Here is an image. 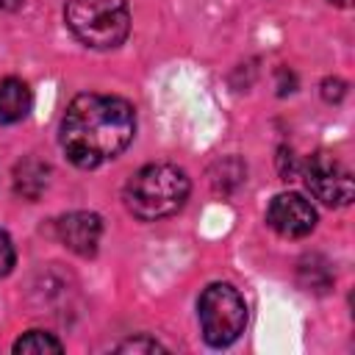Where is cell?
I'll use <instances>...</instances> for the list:
<instances>
[{"instance_id": "8fae6325", "label": "cell", "mask_w": 355, "mask_h": 355, "mask_svg": "<svg viewBox=\"0 0 355 355\" xmlns=\"http://www.w3.org/2000/svg\"><path fill=\"white\" fill-rule=\"evenodd\" d=\"M11 266H14V244H11L8 233L0 230V277L8 275Z\"/></svg>"}, {"instance_id": "ba28073f", "label": "cell", "mask_w": 355, "mask_h": 355, "mask_svg": "<svg viewBox=\"0 0 355 355\" xmlns=\"http://www.w3.org/2000/svg\"><path fill=\"white\" fill-rule=\"evenodd\" d=\"M33 94L19 78H0V125H14L28 116Z\"/></svg>"}, {"instance_id": "4fadbf2b", "label": "cell", "mask_w": 355, "mask_h": 355, "mask_svg": "<svg viewBox=\"0 0 355 355\" xmlns=\"http://www.w3.org/2000/svg\"><path fill=\"white\" fill-rule=\"evenodd\" d=\"M324 100H341L344 97V83L341 80H324Z\"/></svg>"}, {"instance_id": "277c9868", "label": "cell", "mask_w": 355, "mask_h": 355, "mask_svg": "<svg viewBox=\"0 0 355 355\" xmlns=\"http://www.w3.org/2000/svg\"><path fill=\"white\" fill-rule=\"evenodd\" d=\"M197 316L202 327V338L211 347L233 344L247 324V305L239 288L230 283H211L197 302Z\"/></svg>"}, {"instance_id": "3957f363", "label": "cell", "mask_w": 355, "mask_h": 355, "mask_svg": "<svg viewBox=\"0 0 355 355\" xmlns=\"http://www.w3.org/2000/svg\"><path fill=\"white\" fill-rule=\"evenodd\" d=\"M64 17L75 39L94 50L122 44L130 31L128 0H67Z\"/></svg>"}, {"instance_id": "7a4b0ae2", "label": "cell", "mask_w": 355, "mask_h": 355, "mask_svg": "<svg viewBox=\"0 0 355 355\" xmlns=\"http://www.w3.org/2000/svg\"><path fill=\"white\" fill-rule=\"evenodd\" d=\"M186 197H189V178L175 164L141 166L125 183V191H122L125 208L141 222H155V219L172 216L175 211L183 208Z\"/></svg>"}, {"instance_id": "30bf717a", "label": "cell", "mask_w": 355, "mask_h": 355, "mask_svg": "<svg viewBox=\"0 0 355 355\" xmlns=\"http://www.w3.org/2000/svg\"><path fill=\"white\" fill-rule=\"evenodd\" d=\"M64 344L44 330H28L25 336H19L14 341V352L17 355H44V352H61Z\"/></svg>"}, {"instance_id": "9c48e42d", "label": "cell", "mask_w": 355, "mask_h": 355, "mask_svg": "<svg viewBox=\"0 0 355 355\" xmlns=\"http://www.w3.org/2000/svg\"><path fill=\"white\" fill-rule=\"evenodd\" d=\"M47 175H50V169L42 161L28 158V161L17 164V169H14V186H17L19 194L36 200L44 191V186H47Z\"/></svg>"}, {"instance_id": "8992f818", "label": "cell", "mask_w": 355, "mask_h": 355, "mask_svg": "<svg viewBox=\"0 0 355 355\" xmlns=\"http://www.w3.org/2000/svg\"><path fill=\"white\" fill-rule=\"evenodd\" d=\"M266 222L283 239H302L316 227V211L302 194L283 191L269 202Z\"/></svg>"}, {"instance_id": "5b68a950", "label": "cell", "mask_w": 355, "mask_h": 355, "mask_svg": "<svg viewBox=\"0 0 355 355\" xmlns=\"http://www.w3.org/2000/svg\"><path fill=\"white\" fill-rule=\"evenodd\" d=\"M305 186L324 205H347L355 194L349 169L330 153L311 155V161L305 166Z\"/></svg>"}, {"instance_id": "52a82bcc", "label": "cell", "mask_w": 355, "mask_h": 355, "mask_svg": "<svg viewBox=\"0 0 355 355\" xmlns=\"http://www.w3.org/2000/svg\"><path fill=\"white\" fill-rule=\"evenodd\" d=\"M55 233L67 250L89 258L97 252V244L103 236V222L92 211H72L55 222Z\"/></svg>"}, {"instance_id": "7c38bea8", "label": "cell", "mask_w": 355, "mask_h": 355, "mask_svg": "<svg viewBox=\"0 0 355 355\" xmlns=\"http://www.w3.org/2000/svg\"><path fill=\"white\" fill-rule=\"evenodd\" d=\"M116 349L119 352H155V349H164V347L158 341H153V338H130V341L119 344Z\"/></svg>"}, {"instance_id": "6da1fadb", "label": "cell", "mask_w": 355, "mask_h": 355, "mask_svg": "<svg viewBox=\"0 0 355 355\" xmlns=\"http://www.w3.org/2000/svg\"><path fill=\"white\" fill-rule=\"evenodd\" d=\"M136 133L133 105L111 94H78L61 119V150L80 169L116 158Z\"/></svg>"}, {"instance_id": "5bb4252c", "label": "cell", "mask_w": 355, "mask_h": 355, "mask_svg": "<svg viewBox=\"0 0 355 355\" xmlns=\"http://www.w3.org/2000/svg\"><path fill=\"white\" fill-rule=\"evenodd\" d=\"M17 3H19V0H0V11H3V8H14Z\"/></svg>"}, {"instance_id": "9a60e30c", "label": "cell", "mask_w": 355, "mask_h": 355, "mask_svg": "<svg viewBox=\"0 0 355 355\" xmlns=\"http://www.w3.org/2000/svg\"><path fill=\"white\" fill-rule=\"evenodd\" d=\"M330 3H338V6H349V0H330Z\"/></svg>"}]
</instances>
